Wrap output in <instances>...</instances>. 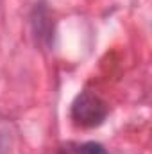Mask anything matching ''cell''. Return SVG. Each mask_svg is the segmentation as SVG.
Masks as SVG:
<instances>
[{"instance_id": "1", "label": "cell", "mask_w": 152, "mask_h": 154, "mask_svg": "<svg viewBox=\"0 0 152 154\" xmlns=\"http://www.w3.org/2000/svg\"><path fill=\"white\" fill-rule=\"evenodd\" d=\"M109 115V104L91 90H82L77 93L70 106V118L75 127L95 129L100 127Z\"/></svg>"}, {"instance_id": "3", "label": "cell", "mask_w": 152, "mask_h": 154, "mask_svg": "<svg viewBox=\"0 0 152 154\" xmlns=\"http://www.w3.org/2000/svg\"><path fill=\"white\" fill-rule=\"evenodd\" d=\"M74 154H109L108 149L100 143V142H84V143H75Z\"/></svg>"}, {"instance_id": "2", "label": "cell", "mask_w": 152, "mask_h": 154, "mask_svg": "<svg viewBox=\"0 0 152 154\" xmlns=\"http://www.w3.org/2000/svg\"><path fill=\"white\" fill-rule=\"evenodd\" d=\"M29 22H31V31L36 45H39L41 48L52 50L54 39H56V20L52 16V11L47 0H38L32 5Z\"/></svg>"}]
</instances>
